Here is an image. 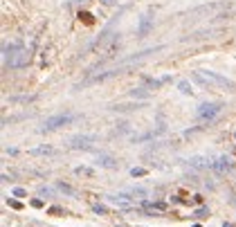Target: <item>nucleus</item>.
Here are the masks:
<instances>
[{
	"instance_id": "obj_17",
	"label": "nucleus",
	"mask_w": 236,
	"mask_h": 227,
	"mask_svg": "<svg viewBox=\"0 0 236 227\" xmlns=\"http://www.w3.org/2000/svg\"><path fill=\"white\" fill-rule=\"evenodd\" d=\"M110 2H115V0H103V5H110Z\"/></svg>"
},
{
	"instance_id": "obj_1",
	"label": "nucleus",
	"mask_w": 236,
	"mask_h": 227,
	"mask_svg": "<svg viewBox=\"0 0 236 227\" xmlns=\"http://www.w3.org/2000/svg\"><path fill=\"white\" fill-rule=\"evenodd\" d=\"M193 77H196V81L205 83V86H225V88H232V86H234V83L229 81V79L220 77V74H216V72H205V70H198Z\"/></svg>"
},
{
	"instance_id": "obj_6",
	"label": "nucleus",
	"mask_w": 236,
	"mask_h": 227,
	"mask_svg": "<svg viewBox=\"0 0 236 227\" xmlns=\"http://www.w3.org/2000/svg\"><path fill=\"white\" fill-rule=\"evenodd\" d=\"M148 209H153V212H166V205L164 202H146Z\"/></svg>"
},
{
	"instance_id": "obj_16",
	"label": "nucleus",
	"mask_w": 236,
	"mask_h": 227,
	"mask_svg": "<svg viewBox=\"0 0 236 227\" xmlns=\"http://www.w3.org/2000/svg\"><path fill=\"white\" fill-rule=\"evenodd\" d=\"M9 205L14 207V209H20V202H16V200H9Z\"/></svg>"
},
{
	"instance_id": "obj_10",
	"label": "nucleus",
	"mask_w": 236,
	"mask_h": 227,
	"mask_svg": "<svg viewBox=\"0 0 236 227\" xmlns=\"http://www.w3.org/2000/svg\"><path fill=\"white\" fill-rule=\"evenodd\" d=\"M180 92H185V95H187V92H191V86H189L187 81H180Z\"/></svg>"
},
{
	"instance_id": "obj_5",
	"label": "nucleus",
	"mask_w": 236,
	"mask_h": 227,
	"mask_svg": "<svg viewBox=\"0 0 236 227\" xmlns=\"http://www.w3.org/2000/svg\"><path fill=\"white\" fill-rule=\"evenodd\" d=\"M56 189H59V191H63V194H68V196H77V191H74L70 184H63V182H59V184H56Z\"/></svg>"
},
{
	"instance_id": "obj_11",
	"label": "nucleus",
	"mask_w": 236,
	"mask_h": 227,
	"mask_svg": "<svg viewBox=\"0 0 236 227\" xmlns=\"http://www.w3.org/2000/svg\"><path fill=\"white\" fill-rule=\"evenodd\" d=\"M77 173H79V175H92V169H85V167H79V169H77Z\"/></svg>"
},
{
	"instance_id": "obj_13",
	"label": "nucleus",
	"mask_w": 236,
	"mask_h": 227,
	"mask_svg": "<svg viewBox=\"0 0 236 227\" xmlns=\"http://www.w3.org/2000/svg\"><path fill=\"white\" fill-rule=\"evenodd\" d=\"M101 164L103 167H115V162L110 160V157H101Z\"/></svg>"
},
{
	"instance_id": "obj_9",
	"label": "nucleus",
	"mask_w": 236,
	"mask_h": 227,
	"mask_svg": "<svg viewBox=\"0 0 236 227\" xmlns=\"http://www.w3.org/2000/svg\"><path fill=\"white\" fill-rule=\"evenodd\" d=\"M32 153H36V155H38V153H54V149H50V146H41V149H34Z\"/></svg>"
},
{
	"instance_id": "obj_3",
	"label": "nucleus",
	"mask_w": 236,
	"mask_h": 227,
	"mask_svg": "<svg viewBox=\"0 0 236 227\" xmlns=\"http://www.w3.org/2000/svg\"><path fill=\"white\" fill-rule=\"evenodd\" d=\"M220 110H223L220 104H203V106L198 108V117H200V119H207V122H211V119H214Z\"/></svg>"
},
{
	"instance_id": "obj_7",
	"label": "nucleus",
	"mask_w": 236,
	"mask_h": 227,
	"mask_svg": "<svg viewBox=\"0 0 236 227\" xmlns=\"http://www.w3.org/2000/svg\"><path fill=\"white\" fill-rule=\"evenodd\" d=\"M130 97H140V99H146V97H148V90H146V88H137V90H133V92H130Z\"/></svg>"
},
{
	"instance_id": "obj_8",
	"label": "nucleus",
	"mask_w": 236,
	"mask_h": 227,
	"mask_svg": "<svg viewBox=\"0 0 236 227\" xmlns=\"http://www.w3.org/2000/svg\"><path fill=\"white\" fill-rule=\"evenodd\" d=\"M130 175H133V178H142V175H146V169H133Z\"/></svg>"
},
{
	"instance_id": "obj_4",
	"label": "nucleus",
	"mask_w": 236,
	"mask_h": 227,
	"mask_svg": "<svg viewBox=\"0 0 236 227\" xmlns=\"http://www.w3.org/2000/svg\"><path fill=\"white\" fill-rule=\"evenodd\" d=\"M95 137L92 135H88V137H74L72 139V146L74 149H88V142H92Z\"/></svg>"
},
{
	"instance_id": "obj_2",
	"label": "nucleus",
	"mask_w": 236,
	"mask_h": 227,
	"mask_svg": "<svg viewBox=\"0 0 236 227\" xmlns=\"http://www.w3.org/2000/svg\"><path fill=\"white\" fill-rule=\"evenodd\" d=\"M74 119V115H54V117H47L43 124V130H54L59 126H65V124H70Z\"/></svg>"
},
{
	"instance_id": "obj_15",
	"label": "nucleus",
	"mask_w": 236,
	"mask_h": 227,
	"mask_svg": "<svg viewBox=\"0 0 236 227\" xmlns=\"http://www.w3.org/2000/svg\"><path fill=\"white\" fill-rule=\"evenodd\" d=\"M14 196H18V198H23V196H25V189H14Z\"/></svg>"
},
{
	"instance_id": "obj_14",
	"label": "nucleus",
	"mask_w": 236,
	"mask_h": 227,
	"mask_svg": "<svg viewBox=\"0 0 236 227\" xmlns=\"http://www.w3.org/2000/svg\"><path fill=\"white\" fill-rule=\"evenodd\" d=\"M95 212H97V214H106V207H101V205H95Z\"/></svg>"
},
{
	"instance_id": "obj_12",
	"label": "nucleus",
	"mask_w": 236,
	"mask_h": 227,
	"mask_svg": "<svg viewBox=\"0 0 236 227\" xmlns=\"http://www.w3.org/2000/svg\"><path fill=\"white\" fill-rule=\"evenodd\" d=\"M205 216H209V209H198L196 212V218H205Z\"/></svg>"
}]
</instances>
